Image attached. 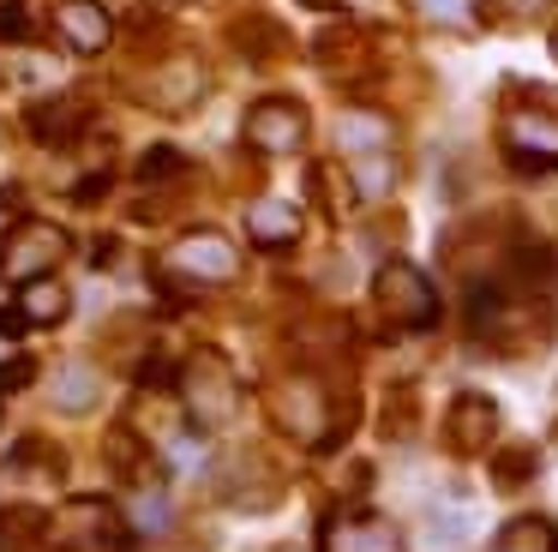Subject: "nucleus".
<instances>
[{
	"label": "nucleus",
	"instance_id": "obj_9",
	"mask_svg": "<svg viewBox=\"0 0 558 552\" xmlns=\"http://www.w3.org/2000/svg\"><path fill=\"white\" fill-rule=\"evenodd\" d=\"M198 91H205V72L193 60H174V67H162L150 79V103L157 108H186V103H198Z\"/></svg>",
	"mask_w": 558,
	"mask_h": 552
},
{
	"label": "nucleus",
	"instance_id": "obj_11",
	"mask_svg": "<svg viewBox=\"0 0 558 552\" xmlns=\"http://www.w3.org/2000/svg\"><path fill=\"white\" fill-rule=\"evenodd\" d=\"M498 427L493 403L486 396H457V415H450V439L462 444V451H474V444H486V432Z\"/></svg>",
	"mask_w": 558,
	"mask_h": 552
},
{
	"label": "nucleus",
	"instance_id": "obj_22",
	"mask_svg": "<svg viewBox=\"0 0 558 552\" xmlns=\"http://www.w3.org/2000/svg\"><path fill=\"white\" fill-rule=\"evenodd\" d=\"M498 7H505V12H510V19H534V12H541V7H546V0H498Z\"/></svg>",
	"mask_w": 558,
	"mask_h": 552
},
{
	"label": "nucleus",
	"instance_id": "obj_4",
	"mask_svg": "<svg viewBox=\"0 0 558 552\" xmlns=\"http://www.w3.org/2000/svg\"><path fill=\"white\" fill-rule=\"evenodd\" d=\"M505 144L517 156V168H553L558 163V120L522 108V115L505 120Z\"/></svg>",
	"mask_w": 558,
	"mask_h": 552
},
{
	"label": "nucleus",
	"instance_id": "obj_3",
	"mask_svg": "<svg viewBox=\"0 0 558 552\" xmlns=\"http://www.w3.org/2000/svg\"><path fill=\"white\" fill-rule=\"evenodd\" d=\"M378 300H385V312L397 324H433V312H438L433 288H426V276L414 264H385L378 271Z\"/></svg>",
	"mask_w": 558,
	"mask_h": 552
},
{
	"label": "nucleus",
	"instance_id": "obj_17",
	"mask_svg": "<svg viewBox=\"0 0 558 552\" xmlns=\"http://www.w3.org/2000/svg\"><path fill=\"white\" fill-rule=\"evenodd\" d=\"M337 139L349 144V151H373V144H385V139H390V127H385L378 115H342Z\"/></svg>",
	"mask_w": 558,
	"mask_h": 552
},
{
	"label": "nucleus",
	"instance_id": "obj_5",
	"mask_svg": "<svg viewBox=\"0 0 558 552\" xmlns=\"http://www.w3.org/2000/svg\"><path fill=\"white\" fill-rule=\"evenodd\" d=\"M174 271H186L193 283H229L234 271H241V259H234V247L222 235H186L181 247H174Z\"/></svg>",
	"mask_w": 558,
	"mask_h": 552
},
{
	"label": "nucleus",
	"instance_id": "obj_21",
	"mask_svg": "<svg viewBox=\"0 0 558 552\" xmlns=\"http://www.w3.org/2000/svg\"><path fill=\"white\" fill-rule=\"evenodd\" d=\"M162 516H169V511H162L157 492H150V499H138V523H145V528H162Z\"/></svg>",
	"mask_w": 558,
	"mask_h": 552
},
{
	"label": "nucleus",
	"instance_id": "obj_23",
	"mask_svg": "<svg viewBox=\"0 0 558 552\" xmlns=\"http://www.w3.org/2000/svg\"><path fill=\"white\" fill-rule=\"evenodd\" d=\"M306 7H337V0H306Z\"/></svg>",
	"mask_w": 558,
	"mask_h": 552
},
{
	"label": "nucleus",
	"instance_id": "obj_2",
	"mask_svg": "<svg viewBox=\"0 0 558 552\" xmlns=\"http://www.w3.org/2000/svg\"><path fill=\"white\" fill-rule=\"evenodd\" d=\"M186 408H193L198 427H222L234 415V379L217 355H198L193 372H186Z\"/></svg>",
	"mask_w": 558,
	"mask_h": 552
},
{
	"label": "nucleus",
	"instance_id": "obj_15",
	"mask_svg": "<svg viewBox=\"0 0 558 552\" xmlns=\"http://www.w3.org/2000/svg\"><path fill=\"white\" fill-rule=\"evenodd\" d=\"M493 552H558V535H553V523H541V516H522V523H510L505 535H498Z\"/></svg>",
	"mask_w": 558,
	"mask_h": 552
},
{
	"label": "nucleus",
	"instance_id": "obj_1",
	"mask_svg": "<svg viewBox=\"0 0 558 552\" xmlns=\"http://www.w3.org/2000/svg\"><path fill=\"white\" fill-rule=\"evenodd\" d=\"M66 259V235L61 228H49V223H25L13 240H7V252H0V271L7 276H19V283H37L49 264H61Z\"/></svg>",
	"mask_w": 558,
	"mask_h": 552
},
{
	"label": "nucleus",
	"instance_id": "obj_14",
	"mask_svg": "<svg viewBox=\"0 0 558 552\" xmlns=\"http://www.w3.org/2000/svg\"><path fill=\"white\" fill-rule=\"evenodd\" d=\"M54 403H61L66 415L90 408V403H97V372H90L85 360H66V367L54 372Z\"/></svg>",
	"mask_w": 558,
	"mask_h": 552
},
{
	"label": "nucleus",
	"instance_id": "obj_8",
	"mask_svg": "<svg viewBox=\"0 0 558 552\" xmlns=\"http://www.w3.org/2000/svg\"><path fill=\"white\" fill-rule=\"evenodd\" d=\"M54 24H61L66 48H78V55H97V48L109 43V12H102L97 0H61Z\"/></svg>",
	"mask_w": 558,
	"mask_h": 552
},
{
	"label": "nucleus",
	"instance_id": "obj_6",
	"mask_svg": "<svg viewBox=\"0 0 558 552\" xmlns=\"http://www.w3.org/2000/svg\"><path fill=\"white\" fill-rule=\"evenodd\" d=\"M306 139V115L294 103H258L253 115H246V144H258V151H294V144Z\"/></svg>",
	"mask_w": 558,
	"mask_h": 552
},
{
	"label": "nucleus",
	"instance_id": "obj_18",
	"mask_svg": "<svg viewBox=\"0 0 558 552\" xmlns=\"http://www.w3.org/2000/svg\"><path fill=\"white\" fill-rule=\"evenodd\" d=\"M354 180H361V192H385L390 180H397V168H390L385 156H361V163H354Z\"/></svg>",
	"mask_w": 558,
	"mask_h": 552
},
{
	"label": "nucleus",
	"instance_id": "obj_12",
	"mask_svg": "<svg viewBox=\"0 0 558 552\" xmlns=\"http://www.w3.org/2000/svg\"><path fill=\"white\" fill-rule=\"evenodd\" d=\"M78 127H85V115H78L73 96H61V103H37V108H31V132H37V139H49V144H66Z\"/></svg>",
	"mask_w": 558,
	"mask_h": 552
},
{
	"label": "nucleus",
	"instance_id": "obj_19",
	"mask_svg": "<svg viewBox=\"0 0 558 552\" xmlns=\"http://www.w3.org/2000/svg\"><path fill=\"white\" fill-rule=\"evenodd\" d=\"M426 19H445V24H469V0H421Z\"/></svg>",
	"mask_w": 558,
	"mask_h": 552
},
{
	"label": "nucleus",
	"instance_id": "obj_16",
	"mask_svg": "<svg viewBox=\"0 0 558 552\" xmlns=\"http://www.w3.org/2000/svg\"><path fill=\"white\" fill-rule=\"evenodd\" d=\"M282 420H289L301 439H318V396L306 391V384H289V391H282Z\"/></svg>",
	"mask_w": 558,
	"mask_h": 552
},
{
	"label": "nucleus",
	"instance_id": "obj_20",
	"mask_svg": "<svg viewBox=\"0 0 558 552\" xmlns=\"http://www.w3.org/2000/svg\"><path fill=\"white\" fill-rule=\"evenodd\" d=\"M31 379H37V367H31V360H7V367H0V396L19 391V384H31Z\"/></svg>",
	"mask_w": 558,
	"mask_h": 552
},
{
	"label": "nucleus",
	"instance_id": "obj_13",
	"mask_svg": "<svg viewBox=\"0 0 558 552\" xmlns=\"http://www.w3.org/2000/svg\"><path fill=\"white\" fill-rule=\"evenodd\" d=\"M246 228H253V240H265V247H282V240H294V228H301V216L289 211V204L265 199L246 211Z\"/></svg>",
	"mask_w": 558,
	"mask_h": 552
},
{
	"label": "nucleus",
	"instance_id": "obj_7",
	"mask_svg": "<svg viewBox=\"0 0 558 552\" xmlns=\"http://www.w3.org/2000/svg\"><path fill=\"white\" fill-rule=\"evenodd\" d=\"M325 552H402V540L385 516H337L325 528Z\"/></svg>",
	"mask_w": 558,
	"mask_h": 552
},
{
	"label": "nucleus",
	"instance_id": "obj_10",
	"mask_svg": "<svg viewBox=\"0 0 558 552\" xmlns=\"http://www.w3.org/2000/svg\"><path fill=\"white\" fill-rule=\"evenodd\" d=\"M66 288L49 283V276H37V283H25V295H19V319L25 324H61L66 319Z\"/></svg>",
	"mask_w": 558,
	"mask_h": 552
},
{
	"label": "nucleus",
	"instance_id": "obj_24",
	"mask_svg": "<svg viewBox=\"0 0 558 552\" xmlns=\"http://www.w3.org/2000/svg\"><path fill=\"white\" fill-rule=\"evenodd\" d=\"M277 552H301V547H277Z\"/></svg>",
	"mask_w": 558,
	"mask_h": 552
}]
</instances>
